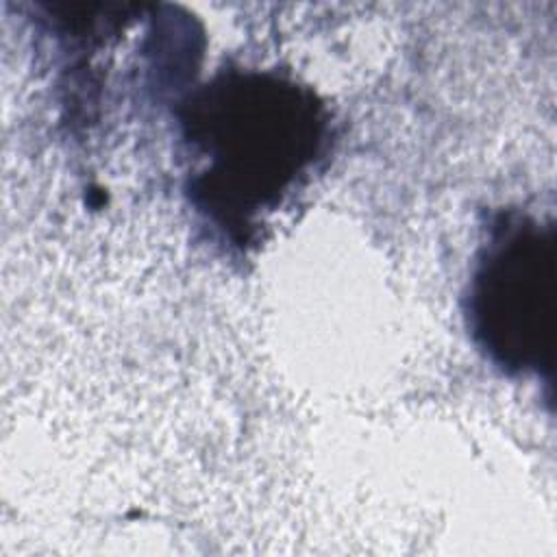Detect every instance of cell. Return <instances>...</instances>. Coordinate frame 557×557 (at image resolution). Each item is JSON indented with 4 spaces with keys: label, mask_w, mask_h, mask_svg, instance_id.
I'll return each mask as SVG.
<instances>
[{
    "label": "cell",
    "mask_w": 557,
    "mask_h": 557,
    "mask_svg": "<svg viewBox=\"0 0 557 557\" xmlns=\"http://www.w3.org/2000/svg\"><path fill=\"white\" fill-rule=\"evenodd\" d=\"M320 104L287 81L231 74L202 89L185 117L205 168L194 181L200 205L244 228L313 159L322 137Z\"/></svg>",
    "instance_id": "obj_1"
},
{
    "label": "cell",
    "mask_w": 557,
    "mask_h": 557,
    "mask_svg": "<svg viewBox=\"0 0 557 557\" xmlns=\"http://www.w3.org/2000/svg\"><path fill=\"white\" fill-rule=\"evenodd\" d=\"M555 239L531 218L503 215L492 224L470 287L476 342L503 368L540 372L553 350Z\"/></svg>",
    "instance_id": "obj_2"
}]
</instances>
